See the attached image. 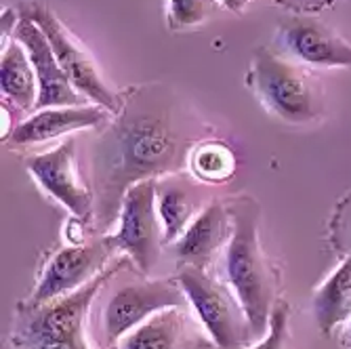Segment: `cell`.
Masks as SVG:
<instances>
[{"instance_id":"cell-11","label":"cell","mask_w":351,"mask_h":349,"mask_svg":"<svg viewBox=\"0 0 351 349\" xmlns=\"http://www.w3.org/2000/svg\"><path fill=\"white\" fill-rule=\"evenodd\" d=\"M234 234V217L228 200L210 198L191 226L171 244V252L177 267L189 265L208 272H217L223 252H226Z\"/></svg>"},{"instance_id":"cell-18","label":"cell","mask_w":351,"mask_h":349,"mask_svg":"<svg viewBox=\"0 0 351 349\" xmlns=\"http://www.w3.org/2000/svg\"><path fill=\"white\" fill-rule=\"evenodd\" d=\"M236 154L234 149L219 139H204L189 154L187 175L204 185H221L234 179L236 175Z\"/></svg>"},{"instance_id":"cell-3","label":"cell","mask_w":351,"mask_h":349,"mask_svg":"<svg viewBox=\"0 0 351 349\" xmlns=\"http://www.w3.org/2000/svg\"><path fill=\"white\" fill-rule=\"evenodd\" d=\"M246 86L269 114L286 124L303 126L324 118L326 95L320 78L271 47L252 53Z\"/></svg>"},{"instance_id":"cell-2","label":"cell","mask_w":351,"mask_h":349,"mask_svg":"<svg viewBox=\"0 0 351 349\" xmlns=\"http://www.w3.org/2000/svg\"><path fill=\"white\" fill-rule=\"evenodd\" d=\"M230 213L234 217V234L223 252L217 274L226 280L238 295L254 339L265 337L274 305L282 293L280 265L267 255L261 238V204L250 194H236L228 198Z\"/></svg>"},{"instance_id":"cell-8","label":"cell","mask_w":351,"mask_h":349,"mask_svg":"<svg viewBox=\"0 0 351 349\" xmlns=\"http://www.w3.org/2000/svg\"><path fill=\"white\" fill-rule=\"evenodd\" d=\"M158 179H145L126 192L120 215L116 221V232L110 234L116 248L141 276H152L167 248L162 221L156 204Z\"/></svg>"},{"instance_id":"cell-5","label":"cell","mask_w":351,"mask_h":349,"mask_svg":"<svg viewBox=\"0 0 351 349\" xmlns=\"http://www.w3.org/2000/svg\"><path fill=\"white\" fill-rule=\"evenodd\" d=\"M120 257L122 252L116 248L110 234L90 236L82 242L66 240L47 252L34 289L23 303L45 305L53 299L72 295L108 272Z\"/></svg>"},{"instance_id":"cell-12","label":"cell","mask_w":351,"mask_h":349,"mask_svg":"<svg viewBox=\"0 0 351 349\" xmlns=\"http://www.w3.org/2000/svg\"><path fill=\"white\" fill-rule=\"evenodd\" d=\"M116 349H217L189 305H175L154 313L126 335Z\"/></svg>"},{"instance_id":"cell-23","label":"cell","mask_w":351,"mask_h":349,"mask_svg":"<svg viewBox=\"0 0 351 349\" xmlns=\"http://www.w3.org/2000/svg\"><path fill=\"white\" fill-rule=\"evenodd\" d=\"M274 3L286 11H293V15H315L332 7L337 0H274Z\"/></svg>"},{"instance_id":"cell-19","label":"cell","mask_w":351,"mask_h":349,"mask_svg":"<svg viewBox=\"0 0 351 349\" xmlns=\"http://www.w3.org/2000/svg\"><path fill=\"white\" fill-rule=\"evenodd\" d=\"M219 0H167V23L171 32H187L204 25Z\"/></svg>"},{"instance_id":"cell-14","label":"cell","mask_w":351,"mask_h":349,"mask_svg":"<svg viewBox=\"0 0 351 349\" xmlns=\"http://www.w3.org/2000/svg\"><path fill=\"white\" fill-rule=\"evenodd\" d=\"M114 118V112L101 106H76V108H47L36 110L29 118L21 120L5 141L9 149H29L53 139L66 137L76 131L104 129Z\"/></svg>"},{"instance_id":"cell-13","label":"cell","mask_w":351,"mask_h":349,"mask_svg":"<svg viewBox=\"0 0 351 349\" xmlns=\"http://www.w3.org/2000/svg\"><path fill=\"white\" fill-rule=\"evenodd\" d=\"M13 38L25 47L27 57L32 61V68H34V72H36V80H38L36 110L88 106L86 104L88 99L74 88L68 74L61 70L51 43L47 40L45 32L34 21L27 19V17H21Z\"/></svg>"},{"instance_id":"cell-7","label":"cell","mask_w":351,"mask_h":349,"mask_svg":"<svg viewBox=\"0 0 351 349\" xmlns=\"http://www.w3.org/2000/svg\"><path fill=\"white\" fill-rule=\"evenodd\" d=\"M15 9L21 17L32 19L45 32L61 70L68 74L74 88L95 106H101L116 114L120 108V91H114L106 82L90 53L63 25V21L53 13V9L47 3H43V0H19Z\"/></svg>"},{"instance_id":"cell-4","label":"cell","mask_w":351,"mask_h":349,"mask_svg":"<svg viewBox=\"0 0 351 349\" xmlns=\"http://www.w3.org/2000/svg\"><path fill=\"white\" fill-rule=\"evenodd\" d=\"M126 269L114 278L116 287L101 303L97 335L101 349H116L126 335L141 326L154 313L175 305H189L175 276L147 278L139 274L131 280L120 282V276Z\"/></svg>"},{"instance_id":"cell-20","label":"cell","mask_w":351,"mask_h":349,"mask_svg":"<svg viewBox=\"0 0 351 349\" xmlns=\"http://www.w3.org/2000/svg\"><path fill=\"white\" fill-rule=\"evenodd\" d=\"M242 349H293L291 337V305L286 299H278L274 305L267 335L261 337L257 343H250Z\"/></svg>"},{"instance_id":"cell-17","label":"cell","mask_w":351,"mask_h":349,"mask_svg":"<svg viewBox=\"0 0 351 349\" xmlns=\"http://www.w3.org/2000/svg\"><path fill=\"white\" fill-rule=\"evenodd\" d=\"M0 86H3V101L11 104L19 112H34L38 101V80L32 68L25 47L19 40H11L3 49L0 63Z\"/></svg>"},{"instance_id":"cell-15","label":"cell","mask_w":351,"mask_h":349,"mask_svg":"<svg viewBox=\"0 0 351 349\" xmlns=\"http://www.w3.org/2000/svg\"><path fill=\"white\" fill-rule=\"evenodd\" d=\"M202 185L204 183L196 181L187 173L158 179L156 204L162 221L167 246L177 242L179 236L191 226V221L208 204L210 198L204 196Z\"/></svg>"},{"instance_id":"cell-21","label":"cell","mask_w":351,"mask_h":349,"mask_svg":"<svg viewBox=\"0 0 351 349\" xmlns=\"http://www.w3.org/2000/svg\"><path fill=\"white\" fill-rule=\"evenodd\" d=\"M328 242L337 257L343 259L351 255V192L345 194L332 210L328 224Z\"/></svg>"},{"instance_id":"cell-22","label":"cell","mask_w":351,"mask_h":349,"mask_svg":"<svg viewBox=\"0 0 351 349\" xmlns=\"http://www.w3.org/2000/svg\"><path fill=\"white\" fill-rule=\"evenodd\" d=\"M19 349H101V347L93 345L90 339H88V333H82V335H76V337L43 341V343L25 345V347H19Z\"/></svg>"},{"instance_id":"cell-1","label":"cell","mask_w":351,"mask_h":349,"mask_svg":"<svg viewBox=\"0 0 351 349\" xmlns=\"http://www.w3.org/2000/svg\"><path fill=\"white\" fill-rule=\"evenodd\" d=\"M210 133L196 106L167 82L120 91V108L99 131L88 158L95 198L90 234H110L126 192L139 181L187 173L191 149Z\"/></svg>"},{"instance_id":"cell-24","label":"cell","mask_w":351,"mask_h":349,"mask_svg":"<svg viewBox=\"0 0 351 349\" xmlns=\"http://www.w3.org/2000/svg\"><path fill=\"white\" fill-rule=\"evenodd\" d=\"M250 3H252V0H219V5L223 9L232 11V13H244Z\"/></svg>"},{"instance_id":"cell-6","label":"cell","mask_w":351,"mask_h":349,"mask_svg":"<svg viewBox=\"0 0 351 349\" xmlns=\"http://www.w3.org/2000/svg\"><path fill=\"white\" fill-rule=\"evenodd\" d=\"M175 278L217 349H242L254 341L248 315L230 284L217 272L200 267H177Z\"/></svg>"},{"instance_id":"cell-10","label":"cell","mask_w":351,"mask_h":349,"mask_svg":"<svg viewBox=\"0 0 351 349\" xmlns=\"http://www.w3.org/2000/svg\"><path fill=\"white\" fill-rule=\"evenodd\" d=\"M76 147V139L68 137L49 152L29 156L25 167L47 196L57 200L72 217L84 221L90 230L95 198L90 187L80 179Z\"/></svg>"},{"instance_id":"cell-16","label":"cell","mask_w":351,"mask_h":349,"mask_svg":"<svg viewBox=\"0 0 351 349\" xmlns=\"http://www.w3.org/2000/svg\"><path fill=\"white\" fill-rule=\"evenodd\" d=\"M313 315L322 335L332 337L351 318V255L343 257L335 272L313 291Z\"/></svg>"},{"instance_id":"cell-9","label":"cell","mask_w":351,"mask_h":349,"mask_svg":"<svg viewBox=\"0 0 351 349\" xmlns=\"http://www.w3.org/2000/svg\"><path fill=\"white\" fill-rule=\"evenodd\" d=\"M271 49L311 68L351 66V43L315 15H291L280 19Z\"/></svg>"},{"instance_id":"cell-25","label":"cell","mask_w":351,"mask_h":349,"mask_svg":"<svg viewBox=\"0 0 351 349\" xmlns=\"http://www.w3.org/2000/svg\"><path fill=\"white\" fill-rule=\"evenodd\" d=\"M341 343H343L347 349H351V318H349V322L345 324V328H343V333H341Z\"/></svg>"}]
</instances>
